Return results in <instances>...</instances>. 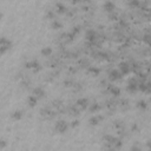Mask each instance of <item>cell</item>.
I'll return each mask as SVG.
<instances>
[{
  "label": "cell",
  "mask_w": 151,
  "mask_h": 151,
  "mask_svg": "<svg viewBox=\"0 0 151 151\" xmlns=\"http://www.w3.org/2000/svg\"><path fill=\"white\" fill-rule=\"evenodd\" d=\"M13 47V41L7 38V37H2L0 39V53L1 55H5L7 52H9Z\"/></svg>",
  "instance_id": "obj_1"
},
{
  "label": "cell",
  "mask_w": 151,
  "mask_h": 151,
  "mask_svg": "<svg viewBox=\"0 0 151 151\" xmlns=\"http://www.w3.org/2000/svg\"><path fill=\"white\" fill-rule=\"evenodd\" d=\"M105 142H106V146L109 149H120L123 146L122 139H119L117 137H113V136H106Z\"/></svg>",
  "instance_id": "obj_2"
},
{
  "label": "cell",
  "mask_w": 151,
  "mask_h": 151,
  "mask_svg": "<svg viewBox=\"0 0 151 151\" xmlns=\"http://www.w3.org/2000/svg\"><path fill=\"white\" fill-rule=\"evenodd\" d=\"M68 127H70V124H68L66 120H64V119H59V120H57L55 124H54V130H55V132L59 133V134H63V133L67 132Z\"/></svg>",
  "instance_id": "obj_3"
},
{
  "label": "cell",
  "mask_w": 151,
  "mask_h": 151,
  "mask_svg": "<svg viewBox=\"0 0 151 151\" xmlns=\"http://www.w3.org/2000/svg\"><path fill=\"white\" fill-rule=\"evenodd\" d=\"M25 67L28 68V70H32L34 73L39 72L41 70V66H40V63L37 60V59H33V60H29L27 63H25Z\"/></svg>",
  "instance_id": "obj_4"
},
{
  "label": "cell",
  "mask_w": 151,
  "mask_h": 151,
  "mask_svg": "<svg viewBox=\"0 0 151 151\" xmlns=\"http://www.w3.org/2000/svg\"><path fill=\"white\" fill-rule=\"evenodd\" d=\"M123 78V73L119 71V68H113L109 72V79L111 81H117V80H120Z\"/></svg>",
  "instance_id": "obj_5"
},
{
  "label": "cell",
  "mask_w": 151,
  "mask_h": 151,
  "mask_svg": "<svg viewBox=\"0 0 151 151\" xmlns=\"http://www.w3.org/2000/svg\"><path fill=\"white\" fill-rule=\"evenodd\" d=\"M76 106H77L79 110H85V109H87V107L90 106V101H88L87 98H84V97H83V98L77 99Z\"/></svg>",
  "instance_id": "obj_6"
},
{
  "label": "cell",
  "mask_w": 151,
  "mask_h": 151,
  "mask_svg": "<svg viewBox=\"0 0 151 151\" xmlns=\"http://www.w3.org/2000/svg\"><path fill=\"white\" fill-rule=\"evenodd\" d=\"M103 9H104L106 13H113L114 9H116V5H114L113 1L106 0V1L103 4Z\"/></svg>",
  "instance_id": "obj_7"
},
{
  "label": "cell",
  "mask_w": 151,
  "mask_h": 151,
  "mask_svg": "<svg viewBox=\"0 0 151 151\" xmlns=\"http://www.w3.org/2000/svg\"><path fill=\"white\" fill-rule=\"evenodd\" d=\"M85 39H86L87 42L93 44L96 41V39H97V33L93 29H87L86 33H85Z\"/></svg>",
  "instance_id": "obj_8"
},
{
  "label": "cell",
  "mask_w": 151,
  "mask_h": 151,
  "mask_svg": "<svg viewBox=\"0 0 151 151\" xmlns=\"http://www.w3.org/2000/svg\"><path fill=\"white\" fill-rule=\"evenodd\" d=\"M138 84H139V83H137L136 79H131V80L127 83V85H126V90H127L129 92L134 93V92L138 91Z\"/></svg>",
  "instance_id": "obj_9"
},
{
  "label": "cell",
  "mask_w": 151,
  "mask_h": 151,
  "mask_svg": "<svg viewBox=\"0 0 151 151\" xmlns=\"http://www.w3.org/2000/svg\"><path fill=\"white\" fill-rule=\"evenodd\" d=\"M103 119H104L103 116H100V114H94V116H92V117L88 119V123H90L91 126H97L98 124L101 123Z\"/></svg>",
  "instance_id": "obj_10"
},
{
  "label": "cell",
  "mask_w": 151,
  "mask_h": 151,
  "mask_svg": "<svg viewBox=\"0 0 151 151\" xmlns=\"http://www.w3.org/2000/svg\"><path fill=\"white\" fill-rule=\"evenodd\" d=\"M119 71L123 73V76H126L131 72V66L127 63L122 61V63H119Z\"/></svg>",
  "instance_id": "obj_11"
},
{
  "label": "cell",
  "mask_w": 151,
  "mask_h": 151,
  "mask_svg": "<svg viewBox=\"0 0 151 151\" xmlns=\"http://www.w3.org/2000/svg\"><path fill=\"white\" fill-rule=\"evenodd\" d=\"M38 101H39V98H38L37 96H34V94H31V96H28V98H27V105H28L29 107H35L37 104H38Z\"/></svg>",
  "instance_id": "obj_12"
},
{
  "label": "cell",
  "mask_w": 151,
  "mask_h": 151,
  "mask_svg": "<svg viewBox=\"0 0 151 151\" xmlns=\"http://www.w3.org/2000/svg\"><path fill=\"white\" fill-rule=\"evenodd\" d=\"M107 91L110 92V94H112L114 97H118L120 94V88L118 86H116V85H112V84L107 86Z\"/></svg>",
  "instance_id": "obj_13"
},
{
  "label": "cell",
  "mask_w": 151,
  "mask_h": 151,
  "mask_svg": "<svg viewBox=\"0 0 151 151\" xmlns=\"http://www.w3.org/2000/svg\"><path fill=\"white\" fill-rule=\"evenodd\" d=\"M54 8H55V9H54L55 13H58V14H64V13H66V11H67L66 6H65L63 2H57Z\"/></svg>",
  "instance_id": "obj_14"
},
{
  "label": "cell",
  "mask_w": 151,
  "mask_h": 151,
  "mask_svg": "<svg viewBox=\"0 0 151 151\" xmlns=\"http://www.w3.org/2000/svg\"><path fill=\"white\" fill-rule=\"evenodd\" d=\"M87 73L92 77H98L100 74V68L97 67V66H88L87 68Z\"/></svg>",
  "instance_id": "obj_15"
},
{
  "label": "cell",
  "mask_w": 151,
  "mask_h": 151,
  "mask_svg": "<svg viewBox=\"0 0 151 151\" xmlns=\"http://www.w3.org/2000/svg\"><path fill=\"white\" fill-rule=\"evenodd\" d=\"M32 94H34V96H37L39 99L40 98H44L45 97V90L42 88V87H34L33 88V91H32Z\"/></svg>",
  "instance_id": "obj_16"
},
{
  "label": "cell",
  "mask_w": 151,
  "mask_h": 151,
  "mask_svg": "<svg viewBox=\"0 0 151 151\" xmlns=\"http://www.w3.org/2000/svg\"><path fill=\"white\" fill-rule=\"evenodd\" d=\"M22 116H24V113H22V111H21V110H15V111H13V112H12L11 118H12L14 122H19V120H21Z\"/></svg>",
  "instance_id": "obj_17"
},
{
  "label": "cell",
  "mask_w": 151,
  "mask_h": 151,
  "mask_svg": "<svg viewBox=\"0 0 151 151\" xmlns=\"http://www.w3.org/2000/svg\"><path fill=\"white\" fill-rule=\"evenodd\" d=\"M40 53H41V55H44V57H50V55L53 53V50H52V47H50V46H44V47L41 48Z\"/></svg>",
  "instance_id": "obj_18"
},
{
  "label": "cell",
  "mask_w": 151,
  "mask_h": 151,
  "mask_svg": "<svg viewBox=\"0 0 151 151\" xmlns=\"http://www.w3.org/2000/svg\"><path fill=\"white\" fill-rule=\"evenodd\" d=\"M51 28L52 29H60V28H63V22L59 21L58 19H53L51 22Z\"/></svg>",
  "instance_id": "obj_19"
},
{
  "label": "cell",
  "mask_w": 151,
  "mask_h": 151,
  "mask_svg": "<svg viewBox=\"0 0 151 151\" xmlns=\"http://www.w3.org/2000/svg\"><path fill=\"white\" fill-rule=\"evenodd\" d=\"M136 106H137L138 110H140V111H145V110L147 109V103H146L144 99H142V100H138V101H137Z\"/></svg>",
  "instance_id": "obj_20"
},
{
  "label": "cell",
  "mask_w": 151,
  "mask_h": 151,
  "mask_svg": "<svg viewBox=\"0 0 151 151\" xmlns=\"http://www.w3.org/2000/svg\"><path fill=\"white\" fill-rule=\"evenodd\" d=\"M88 110H90L92 113H93V112H94V113H97V112L100 110V105H99L98 103H93V104H91V105H90Z\"/></svg>",
  "instance_id": "obj_21"
},
{
  "label": "cell",
  "mask_w": 151,
  "mask_h": 151,
  "mask_svg": "<svg viewBox=\"0 0 151 151\" xmlns=\"http://www.w3.org/2000/svg\"><path fill=\"white\" fill-rule=\"evenodd\" d=\"M142 39H143V42H144V44H146L147 46H150V47H151V34H150V33L144 34Z\"/></svg>",
  "instance_id": "obj_22"
},
{
  "label": "cell",
  "mask_w": 151,
  "mask_h": 151,
  "mask_svg": "<svg viewBox=\"0 0 151 151\" xmlns=\"http://www.w3.org/2000/svg\"><path fill=\"white\" fill-rule=\"evenodd\" d=\"M54 13H55V11H47L46 14H45V18L53 20V19H54Z\"/></svg>",
  "instance_id": "obj_23"
},
{
  "label": "cell",
  "mask_w": 151,
  "mask_h": 151,
  "mask_svg": "<svg viewBox=\"0 0 151 151\" xmlns=\"http://www.w3.org/2000/svg\"><path fill=\"white\" fill-rule=\"evenodd\" d=\"M129 5L131 7H139L140 6V1L139 0H130L129 1Z\"/></svg>",
  "instance_id": "obj_24"
},
{
  "label": "cell",
  "mask_w": 151,
  "mask_h": 151,
  "mask_svg": "<svg viewBox=\"0 0 151 151\" xmlns=\"http://www.w3.org/2000/svg\"><path fill=\"white\" fill-rule=\"evenodd\" d=\"M79 124H80V122H79L78 119H74V120H72V122L70 123V126L74 129V127H77V126H79Z\"/></svg>",
  "instance_id": "obj_25"
},
{
  "label": "cell",
  "mask_w": 151,
  "mask_h": 151,
  "mask_svg": "<svg viewBox=\"0 0 151 151\" xmlns=\"http://www.w3.org/2000/svg\"><path fill=\"white\" fill-rule=\"evenodd\" d=\"M6 145H7V142L5 139H1L0 140V150H4L6 147Z\"/></svg>",
  "instance_id": "obj_26"
},
{
  "label": "cell",
  "mask_w": 151,
  "mask_h": 151,
  "mask_svg": "<svg viewBox=\"0 0 151 151\" xmlns=\"http://www.w3.org/2000/svg\"><path fill=\"white\" fill-rule=\"evenodd\" d=\"M146 145H147V147H149V149L151 150V139H150V140H149V142L146 143Z\"/></svg>",
  "instance_id": "obj_27"
},
{
  "label": "cell",
  "mask_w": 151,
  "mask_h": 151,
  "mask_svg": "<svg viewBox=\"0 0 151 151\" xmlns=\"http://www.w3.org/2000/svg\"><path fill=\"white\" fill-rule=\"evenodd\" d=\"M126 1H130V0H126Z\"/></svg>",
  "instance_id": "obj_28"
}]
</instances>
